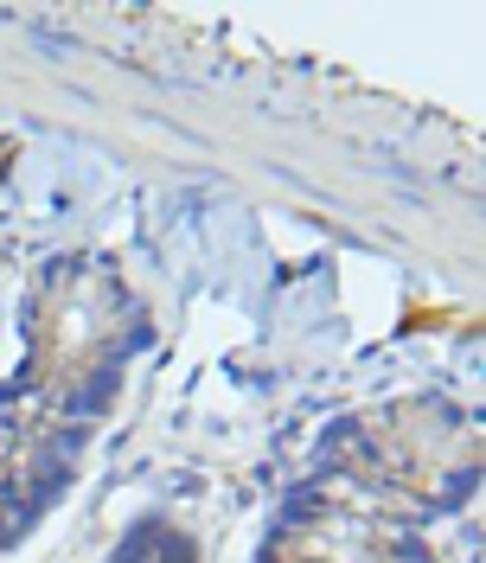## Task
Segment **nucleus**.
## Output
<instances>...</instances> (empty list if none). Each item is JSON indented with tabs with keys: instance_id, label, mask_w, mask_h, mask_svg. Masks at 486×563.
<instances>
[]
</instances>
